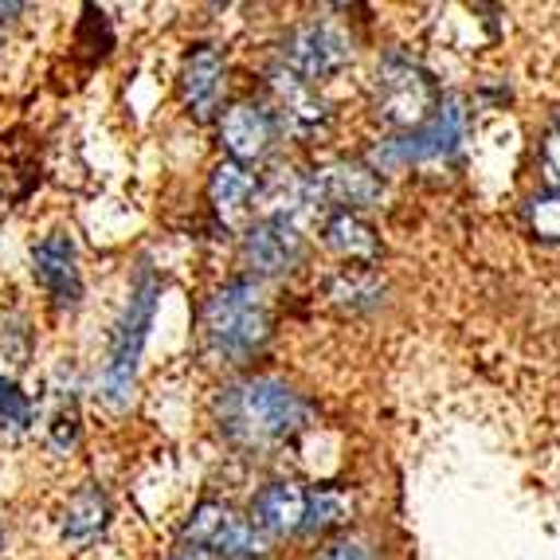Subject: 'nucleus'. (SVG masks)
Returning <instances> with one entry per match:
<instances>
[{
	"mask_svg": "<svg viewBox=\"0 0 560 560\" xmlns=\"http://www.w3.org/2000/svg\"><path fill=\"white\" fill-rule=\"evenodd\" d=\"M180 537H185L188 549H205V552H215V557H235V560L259 557V552L267 549V537H262L252 522H243L235 510H228V505H220V502L197 505Z\"/></svg>",
	"mask_w": 560,
	"mask_h": 560,
	"instance_id": "nucleus-5",
	"label": "nucleus"
},
{
	"mask_svg": "<svg viewBox=\"0 0 560 560\" xmlns=\"http://www.w3.org/2000/svg\"><path fill=\"white\" fill-rule=\"evenodd\" d=\"M267 334H271V310L255 282H228L205 306V341L224 361H247L267 341Z\"/></svg>",
	"mask_w": 560,
	"mask_h": 560,
	"instance_id": "nucleus-2",
	"label": "nucleus"
},
{
	"mask_svg": "<svg viewBox=\"0 0 560 560\" xmlns=\"http://www.w3.org/2000/svg\"><path fill=\"white\" fill-rule=\"evenodd\" d=\"M463 126H467L463 106L443 103V106H435V114H431L423 126H416V130L404 133V138L381 145L376 161H381V165H428V161H440L458 150Z\"/></svg>",
	"mask_w": 560,
	"mask_h": 560,
	"instance_id": "nucleus-6",
	"label": "nucleus"
},
{
	"mask_svg": "<svg viewBox=\"0 0 560 560\" xmlns=\"http://www.w3.org/2000/svg\"><path fill=\"white\" fill-rule=\"evenodd\" d=\"M51 443L59 451H71L79 443V411L75 408H63L51 423Z\"/></svg>",
	"mask_w": 560,
	"mask_h": 560,
	"instance_id": "nucleus-22",
	"label": "nucleus"
},
{
	"mask_svg": "<svg viewBox=\"0 0 560 560\" xmlns=\"http://www.w3.org/2000/svg\"><path fill=\"white\" fill-rule=\"evenodd\" d=\"M318 560H373V549L361 537H341V541H329L318 552Z\"/></svg>",
	"mask_w": 560,
	"mask_h": 560,
	"instance_id": "nucleus-21",
	"label": "nucleus"
},
{
	"mask_svg": "<svg viewBox=\"0 0 560 560\" xmlns=\"http://www.w3.org/2000/svg\"><path fill=\"white\" fill-rule=\"evenodd\" d=\"M32 275L51 294L59 310H75L83 299V275H79L75 240L67 232H51L32 247Z\"/></svg>",
	"mask_w": 560,
	"mask_h": 560,
	"instance_id": "nucleus-8",
	"label": "nucleus"
},
{
	"mask_svg": "<svg viewBox=\"0 0 560 560\" xmlns=\"http://www.w3.org/2000/svg\"><path fill=\"white\" fill-rule=\"evenodd\" d=\"M106 522H110V502H106V494L98 486H83L63 510V541H71V545L94 541V537L106 529Z\"/></svg>",
	"mask_w": 560,
	"mask_h": 560,
	"instance_id": "nucleus-16",
	"label": "nucleus"
},
{
	"mask_svg": "<svg viewBox=\"0 0 560 560\" xmlns=\"http://www.w3.org/2000/svg\"><path fill=\"white\" fill-rule=\"evenodd\" d=\"M32 423H36V404L20 393L16 384L0 376V431L20 435V431H28Z\"/></svg>",
	"mask_w": 560,
	"mask_h": 560,
	"instance_id": "nucleus-19",
	"label": "nucleus"
},
{
	"mask_svg": "<svg viewBox=\"0 0 560 560\" xmlns=\"http://www.w3.org/2000/svg\"><path fill=\"white\" fill-rule=\"evenodd\" d=\"M310 180H314L318 205L329 200V205H341V208H364V205H376L384 192L381 177L364 165H329Z\"/></svg>",
	"mask_w": 560,
	"mask_h": 560,
	"instance_id": "nucleus-13",
	"label": "nucleus"
},
{
	"mask_svg": "<svg viewBox=\"0 0 560 560\" xmlns=\"http://www.w3.org/2000/svg\"><path fill=\"white\" fill-rule=\"evenodd\" d=\"M435 114V83L411 59H384L376 71V118L396 130H416Z\"/></svg>",
	"mask_w": 560,
	"mask_h": 560,
	"instance_id": "nucleus-4",
	"label": "nucleus"
},
{
	"mask_svg": "<svg viewBox=\"0 0 560 560\" xmlns=\"http://www.w3.org/2000/svg\"><path fill=\"white\" fill-rule=\"evenodd\" d=\"M220 428L243 447H271V443L294 440L310 423V404L302 400L290 384L271 381V376H255L224 388L215 404Z\"/></svg>",
	"mask_w": 560,
	"mask_h": 560,
	"instance_id": "nucleus-1",
	"label": "nucleus"
},
{
	"mask_svg": "<svg viewBox=\"0 0 560 560\" xmlns=\"http://www.w3.org/2000/svg\"><path fill=\"white\" fill-rule=\"evenodd\" d=\"M158 299H161V279L153 271H141L130 290V302H126V314H121L118 329H114L110 361L103 369V396L110 408H121V404L130 400L141 349H145L153 314H158Z\"/></svg>",
	"mask_w": 560,
	"mask_h": 560,
	"instance_id": "nucleus-3",
	"label": "nucleus"
},
{
	"mask_svg": "<svg viewBox=\"0 0 560 560\" xmlns=\"http://www.w3.org/2000/svg\"><path fill=\"white\" fill-rule=\"evenodd\" d=\"M306 522V490L299 482H271L262 486L252 502V525L262 537H287L299 533Z\"/></svg>",
	"mask_w": 560,
	"mask_h": 560,
	"instance_id": "nucleus-10",
	"label": "nucleus"
},
{
	"mask_svg": "<svg viewBox=\"0 0 560 560\" xmlns=\"http://www.w3.org/2000/svg\"><path fill=\"white\" fill-rule=\"evenodd\" d=\"M326 243L334 247V252H341L346 259H373L376 255V235L373 228L364 224V220H357L353 212H341L334 215L326 224Z\"/></svg>",
	"mask_w": 560,
	"mask_h": 560,
	"instance_id": "nucleus-17",
	"label": "nucleus"
},
{
	"mask_svg": "<svg viewBox=\"0 0 560 560\" xmlns=\"http://www.w3.org/2000/svg\"><path fill=\"white\" fill-rule=\"evenodd\" d=\"M271 86L282 103V118H287L294 130H318L322 121H326V106H322V98L310 91V83H302L299 75H290L287 67L271 71Z\"/></svg>",
	"mask_w": 560,
	"mask_h": 560,
	"instance_id": "nucleus-15",
	"label": "nucleus"
},
{
	"mask_svg": "<svg viewBox=\"0 0 560 560\" xmlns=\"http://www.w3.org/2000/svg\"><path fill=\"white\" fill-rule=\"evenodd\" d=\"M349 514H353V498L346 490H314V494H306V522H302V529H334V525H346Z\"/></svg>",
	"mask_w": 560,
	"mask_h": 560,
	"instance_id": "nucleus-18",
	"label": "nucleus"
},
{
	"mask_svg": "<svg viewBox=\"0 0 560 560\" xmlns=\"http://www.w3.org/2000/svg\"><path fill=\"white\" fill-rule=\"evenodd\" d=\"M353 59V44L346 32H337L334 24H306L290 36L287 44V71L299 75L302 83L310 79H326Z\"/></svg>",
	"mask_w": 560,
	"mask_h": 560,
	"instance_id": "nucleus-7",
	"label": "nucleus"
},
{
	"mask_svg": "<svg viewBox=\"0 0 560 560\" xmlns=\"http://www.w3.org/2000/svg\"><path fill=\"white\" fill-rule=\"evenodd\" d=\"M173 560H235V557H215V552H205V549H188V545H185V549H180Z\"/></svg>",
	"mask_w": 560,
	"mask_h": 560,
	"instance_id": "nucleus-24",
	"label": "nucleus"
},
{
	"mask_svg": "<svg viewBox=\"0 0 560 560\" xmlns=\"http://www.w3.org/2000/svg\"><path fill=\"white\" fill-rule=\"evenodd\" d=\"M220 141H224V150L240 161H255L262 153L271 150L275 141V121L271 114L262 110V106H252V103H240L224 114L220 121Z\"/></svg>",
	"mask_w": 560,
	"mask_h": 560,
	"instance_id": "nucleus-12",
	"label": "nucleus"
},
{
	"mask_svg": "<svg viewBox=\"0 0 560 560\" xmlns=\"http://www.w3.org/2000/svg\"><path fill=\"white\" fill-rule=\"evenodd\" d=\"M243 259L255 275H282L302 259V235L294 224L262 220L243 240Z\"/></svg>",
	"mask_w": 560,
	"mask_h": 560,
	"instance_id": "nucleus-9",
	"label": "nucleus"
},
{
	"mask_svg": "<svg viewBox=\"0 0 560 560\" xmlns=\"http://www.w3.org/2000/svg\"><path fill=\"white\" fill-rule=\"evenodd\" d=\"M220 91H224V59L215 47H192L180 67V94H185V106L197 118H212L215 103H220Z\"/></svg>",
	"mask_w": 560,
	"mask_h": 560,
	"instance_id": "nucleus-11",
	"label": "nucleus"
},
{
	"mask_svg": "<svg viewBox=\"0 0 560 560\" xmlns=\"http://www.w3.org/2000/svg\"><path fill=\"white\" fill-rule=\"evenodd\" d=\"M541 161H545V177H549V185H552V188H560V130H552V133H549Z\"/></svg>",
	"mask_w": 560,
	"mask_h": 560,
	"instance_id": "nucleus-23",
	"label": "nucleus"
},
{
	"mask_svg": "<svg viewBox=\"0 0 560 560\" xmlns=\"http://www.w3.org/2000/svg\"><path fill=\"white\" fill-rule=\"evenodd\" d=\"M529 224L541 240L560 243V188H552V192H545V197L529 200Z\"/></svg>",
	"mask_w": 560,
	"mask_h": 560,
	"instance_id": "nucleus-20",
	"label": "nucleus"
},
{
	"mask_svg": "<svg viewBox=\"0 0 560 560\" xmlns=\"http://www.w3.org/2000/svg\"><path fill=\"white\" fill-rule=\"evenodd\" d=\"M208 192H212L215 215H220L224 224H240L243 212H247V205H252V197H255V177L243 165H235V161H220V165L212 168Z\"/></svg>",
	"mask_w": 560,
	"mask_h": 560,
	"instance_id": "nucleus-14",
	"label": "nucleus"
}]
</instances>
